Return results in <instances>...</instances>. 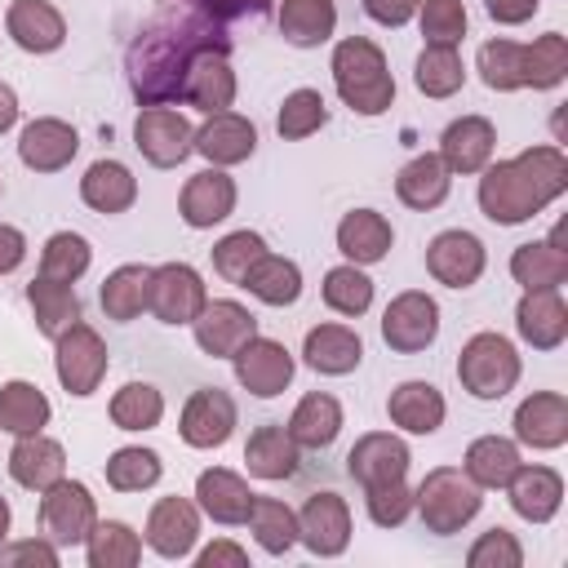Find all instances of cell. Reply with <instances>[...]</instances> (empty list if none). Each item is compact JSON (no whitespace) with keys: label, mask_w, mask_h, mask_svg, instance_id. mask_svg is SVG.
Instances as JSON below:
<instances>
[{"label":"cell","mask_w":568,"mask_h":568,"mask_svg":"<svg viewBox=\"0 0 568 568\" xmlns=\"http://www.w3.org/2000/svg\"><path fill=\"white\" fill-rule=\"evenodd\" d=\"M262 253H266V244H262L257 231H231V235H222V240L213 244V271H217L226 284H240V280L248 275V266H253Z\"/></svg>","instance_id":"db71d44e"},{"label":"cell","mask_w":568,"mask_h":568,"mask_svg":"<svg viewBox=\"0 0 568 568\" xmlns=\"http://www.w3.org/2000/svg\"><path fill=\"white\" fill-rule=\"evenodd\" d=\"M506 493H510V506H515L519 519H528V524H550V519L559 515V501H564V479H559V470H550V466H524V462H519V470L510 475Z\"/></svg>","instance_id":"d4e9b609"},{"label":"cell","mask_w":568,"mask_h":568,"mask_svg":"<svg viewBox=\"0 0 568 568\" xmlns=\"http://www.w3.org/2000/svg\"><path fill=\"white\" fill-rule=\"evenodd\" d=\"M337 4L333 0H280V36L297 49H315L333 36Z\"/></svg>","instance_id":"f35d334b"},{"label":"cell","mask_w":568,"mask_h":568,"mask_svg":"<svg viewBox=\"0 0 568 568\" xmlns=\"http://www.w3.org/2000/svg\"><path fill=\"white\" fill-rule=\"evenodd\" d=\"M395 195H399V204H408L417 213L439 209L448 200V169H444V160L430 155V151L426 155H413L399 169V178H395Z\"/></svg>","instance_id":"e575fe53"},{"label":"cell","mask_w":568,"mask_h":568,"mask_svg":"<svg viewBox=\"0 0 568 568\" xmlns=\"http://www.w3.org/2000/svg\"><path fill=\"white\" fill-rule=\"evenodd\" d=\"M333 84H337L342 102L359 115H382L395 102V80L386 71V53L364 36H346L333 49Z\"/></svg>","instance_id":"3957f363"},{"label":"cell","mask_w":568,"mask_h":568,"mask_svg":"<svg viewBox=\"0 0 568 568\" xmlns=\"http://www.w3.org/2000/svg\"><path fill=\"white\" fill-rule=\"evenodd\" d=\"M382 337H386V346L399 351V355L426 351V346L439 337V306H435V297H430V293H417V288L399 293V297L386 306V315H382Z\"/></svg>","instance_id":"30bf717a"},{"label":"cell","mask_w":568,"mask_h":568,"mask_svg":"<svg viewBox=\"0 0 568 568\" xmlns=\"http://www.w3.org/2000/svg\"><path fill=\"white\" fill-rule=\"evenodd\" d=\"M195 151L213 164V169H226V164H240L257 151V129L253 120L235 115V111H217L209 115L200 129H195Z\"/></svg>","instance_id":"44dd1931"},{"label":"cell","mask_w":568,"mask_h":568,"mask_svg":"<svg viewBox=\"0 0 568 568\" xmlns=\"http://www.w3.org/2000/svg\"><path fill=\"white\" fill-rule=\"evenodd\" d=\"M493 146H497V129L493 120L484 115H462L444 129L439 138V160L448 173H479L488 160H493Z\"/></svg>","instance_id":"7402d4cb"},{"label":"cell","mask_w":568,"mask_h":568,"mask_svg":"<svg viewBox=\"0 0 568 568\" xmlns=\"http://www.w3.org/2000/svg\"><path fill=\"white\" fill-rule=\"evenodd\" d=\"M515 328L532 351H555L568 337V306H564L559 288L524 293L515 306Z\"/></svg>","instance_id":"603a6c76"},{"label":"cell","mask_w":568,"mask_h":568,"mask_svg":"<svg viewBox=\"0 0 568 568\" xmlns=\"http://www.w3.org/2000/svg\"><path fill=\"white\" fill-rule=\"evenodd\" d=\"M324 306L328 311H337V315H364L368 306H373V280L355 266V262H346V266H333L328 275H324Z\"/></svg>","instance_id":"f907efd6"},{"label":"cell","mask_w":568,"mask_h":568,"mask_svg":"<svg viewBox=\"0 0 568 568\" xmlns=\"http://www.w3.org/2000/svg\"><path fill=\"white\" fill-rule=\"evenodd\" d=\"M457 382L475 399H501L519 382V355L501 333H475L457 355Z\"/></svg>","instance_id":"5b68a950"},{"label":"cell","mask_w":568,"mask_h":568,"mask_svg":"<svg viewBox=\"0 0 568 568\" xmlns=\"http://www.w3.org/2000/svg\"><path fill=\"white\" fill-rule=\"evenodd\" d=\"M302 355H306V364H311L315 373H324V377H346V373L359 368L364 342H359V333L346 328V324H315V328L306 333V342H302Z\"/></svg>","instance_id":"83f0119b"},{"label":"cell","mask_w":568,"mask_h":568,"mask_svg":"<svg viewBox=\"0 0 568 568\" xmlns=\"http://www.w3.org/2000/svg\"><path fill=\"white\" fill-rule=\"evenodd\" d=\"M182 102L204 111V115H217L235 102V71H231V49H204L191 71H186V84H182Z\"/></svg>","instance_id":"e0dca14e"},{"label":"cell","mask_w":568,"mask_h":568,"mask_svg":"<svg viewBox=\"0 0 568 568\" xmlns=\"http://www.w3.org/2000/svg\"><path fill=\"white\" fill-rule=\"evenodd\" d=\"M200 537V506L186 497H160L146 515V546L160 559H186Z\"/></svg>","instance_id":"2e32d148"},{"label":"cell","mask_w":568,"mask_h":568,"mask_svg":"<svg viewBox=\"0 0 568 568\" xmlns=\"http://www.w3.org/2000/svg\"><path fill=\"white\" fill-rule=\"evenodd\" d=\"M209 293H204V280L195 266L186 262H164L151 271V288H146V311L160 320V324H191L200 311H204Z\"/></svg>","instance_id":"9c48e42d"},{"label":"cell","mask_w":568,"mask_h":568,"mask_svg":"<svg viewBox=\"0 0 568 568\" xmlns=\"http://www.w3.org/2000/svg\"><path fill=\"white\" fill-rule=\"evenodd\" d=\"M195 328V342L204 355L213 359H231L248 337H257V320L248 306L231 302V297H217V302H204V311L191 320Z\"/></svg>","instance_id":"7c38bea8"},{"label":"cell","mask_w":568,"mask_h":568,"mask_svg":"<svg viewBox=\"0 0 568 568\" xmlns=\"http://www.w3.org/2000/svg\"><path fill=\"white\" fill-rule=\"evenodd\" d=\"M386 413L408 435H435L444 426V413L448 408H444L439 386H430V382H399L390 390V399H386Z\"/></svg>","instance_id":"1f68e13d"},{"label":"cell","mask_w":568,"mask_h":568,"mask_svg":"<svg viewBox=\"0 0 568 568\" xmlns=\"http://www.w3.org/2000/svg\"><path fill=\"white\" fill-rule=\"evenodd\" d=\"M18 564H40V568H58V546L44 537V541H13L4 546L0 541V568H18Z\"/></svg>","instance_id":"680465c9"},{"label":"cell","mask_w":568,"mask_h":568,"mask_svg":"<svg viewBox=\"0 0 568 568\" xmlns=\"http://www.w3.org/2000/svg\"><path fill=\"white\" fill-rule=\"evenodd\" d=\"M222 564L244 568V564H248V555H244L235 541H213V546H204V550H200V568H222Z\"/></svg>","instance_id":"be15d7a7"},{"label":"cell","mask_w":568,"mask_h":568,"mask_svg":"<svg viewBox=\"0 0 568 568\" xmlns=\"http://www.w3.org/2000/svg\"><path fill=\"white\" fill-rule=\"evenodd\" d=\"M297 541H306L311 555L333 559L351 546V506L337 493H311L297 510Z\"/></svg>","instance_id":"8fae6325"},{"label":"cell","mask_w":568,"mask_h":568,"mask_svg":"<svg viewBox=\"0 0 568 568\" xmlns=\"http://www.w3.org/2000/svg\"><path fill=\"white\" fill-rule=\"evenodd\" d=\"M75 151H80L75 129H71L67 120H53V115L31 120V124L22 129V138H18V160H22L27 169H36V173H58V169H67V164L75 160Z\"/></svg>","instance_id":"ffe728a7"},{"label":"cell","mask_w":568,"mask_h":568,"mask_svg":"<svg viewBox=\"0 0 568 568\" xmlns=\"http://www.w3.org/2000/svg\"><path fill=\"white\" fill-rule=\"evenodd\" d=\"M22 257H27V235H22L18 226H4V222H0V275L18 271Z\"/></svg>","instance_id":"6125c7cd"},{"label":"cell","mask_w":568,"mask_h":568,"mask_svg":"<svg viewBox=\"0 0 568 568\" xmlns=\"http://www.w3.org/2000/svg\"><path fill=\"white\" fill-rule=\"evenodd\" d=\"M466 564H470V568H519V564H524V546L515 541V532L488 528V532H479V541L466 550Z\"/></svg>","instance_id":"6f0895ef"},{"label":"cell","mask_w":568,"mask_h":568,"mask_svg":"<svg viewBox=\"0 0 568 568\" xmlns=\"http://www.w3.org/2000/svg\"><path fill=\"white\" fill-rule=\"evenodd\" d=\"M84 546H89V568H133L142 559L138 532L129 524H120V519L93 524V532H89Z\"/></svg>","instance_id":"ee69618b"},{"label":"cell","mask_w":568,"mask_h":568,"mask_svg":"<svg viewBox=\"0 0 568 568\" xmlns=\"http://www.w3.org/2000/svg\"><path fill=\"white\" fill-rule=\"evenodd\" d=\"M568 75V40L559 31L524 44V89H555Z\"/></svg>","instance_id":"bcb514c9"},{"label":"cell","mask_w":568,"mask_h":568,"mask_svg":"<svg viewBox=\"0 0 568 568\" xmlns=\"http://www.w3.org/2000/svg\"><path fill=\"white\" fill-rule=\"evenodd\" d=\"M479 173V209L497 226H519L568 191V160L559 146H528L515 160L484 164Z\"/></svg>","instance_id":"7a4b0ae2"},{"label":"cell","mask_w":568,"mask_h":568,"mask_svg":"<svg viewBox=\"0 0 568 568\" xmlns=\"http://www.w3.org/2000/svg\"><path fill=\"white\" fill-rule=\"evenodd\" d=\"M160 453H151V448H115L111 457H106V484L115 488V493H142V488H151L155 479H160Z\"/></svg>","instance_id":"816d5d0a"},{"label":"cell","mask_w":568,"mask_h":568,"mask_svg":"<svg viewBox=\"0 0 568 568\" xmlns=\"http://www.w3.org/2000/svg\"><path fill=\"white\" fill-rule=\"evenodd\" d=\"M178 430L191 448H222L235 430V399L217 386H204L195 390L186 404H182V417H178Z\"/></svg>","instance_id":"9a60e30c"},{"label":"cell","mask_w":568,"mask_h":568,"mask_svg":"<svg viewBox=\"0 0 568 568\" xmlns=\"http://www.w3.org/2000/svg\"><path fill=\"white\" fill-rule=\"evenodd\" d=\"M49 399L31 382H4L0 386V430L9 435H36L49 422Z\"/></svg>","instance_id":"b9f144b4"},{"label":"cell","mask_w":568,"mask_h":568,"mask_svg":"<svg viewBox=\"0 0 568 568\" xmlns=\"http://www.w3.org/2000/svg\"><path fill=\"white\" fill-rule=\"evenodd\" d=\"M408 444L390 430H368L355 439V448L346 453V470L359 488H377V484H390V479H404L408 475Z\"/></svg>","instance_id":"5bb4252c"},{"label":"cell","mask_w":568,"mask_h":568,"mask_svg":"<svg viewBox=\"0 0 568 568\" xmlns=\"http://www.w3.org/2000/svg\"><path fill=\"white\" fill-rule=\"evenodd\" d=\"M244 524L253 528V537L266 555H284L297 541V515L280 497H253V510Z\"/></svg>","instance_id":"f6af8a7d"},{"label":"cell","mask_w":568,"mask_h":568,"mask_svg":"<svg viewBox=\"0 0 568 568\" xmlns=\"http://www.w3.org/2000/svg\"><path fill=\"white\" fill-rule=\"evenodd\" d=\"M146 288H151V266L129 262V266H115V271L102 280L98 302H102L106 320L129 324V320H138V315L146 311Z\"/></svg>","instance_id":"ab89813d"},{"label":"cell","mask_w":568,"mask_h":568,"mask_svg":"<svg viewBox=\"0 0 568 568\" xmlns=\"http://www.w3.org/2000/svg\"><path fill=\"white\" fill-rule=\"evenodd\" d=\"M364 501H368V519H373L377 528H399V524L413 515V488H408L404 479L364 488Z\"/></svg>","instance_id":"9f6ffc18"},{"label":"cell","mask_w":568,"mask_h":568,"mask_svg":"<svg viewBox=\"0 0 568 568\" xmlns=\"http://www.w3.org/2000/svg\"><path fill=\"white\" fill-rule=\"evenodd\" d=\"M253 497H257V493H253L235 470H222V466L200 470V479H195V501H200V510H204L213 524H226V528H235V524L248 519Z\"/></svg>","instance_id":"4316f807"},{"label":"cell","mask_w":568,"mask_h":568,"mask_svg":"<svg viewBox=\"0 0 568 568\" xmlns=\"http://www.w3.org/2000/svg\"><path fill=\"white\" fill-rule=\"evenodd\" d=\"M479 506H484L479 488H475L470 475L457 470V466H435V470H426V479H422L417 493H413V510L422 515L426 532H439V537L462 532V528L479 515Z\"/></svg>","instance_id":"277c9868"},{"label":"cell","mask_w":568,"mask_h":568,"mask_svg":"<svg viewBox=\"0 0 568 568\" xmlns=\"http://www.w3.org/2000/svg\"><path fill=\"white\" fill-rule=\"evenodd\" d=\"M93 524H98V506H93V497H89V488L80 479H67L62 475L58 484H49L40 493V528H44V537L53 546H80V541H89Z\"/></svg>","instance_id":"8992f818"},{"label":"cell","mask_w":568,"mask_h":568,"mask_svg":"<svg viewBox=\"0 0 568 568\" xmlns=\"http://www.w3.org/2000/svg\"><path fill=\"white\" fill-rule=\"evenodd\" d=\"M133 146L155 169H178L195 151V129L173 106H142L133 120Z\"/></svg>","instance_id":"52a82bcc"},{"label":"cell","mask_w":568,"mask_h":568,"mask_svg":"<svg viewBox=\"0 0 568 568\" xmlns=\"http://www.w3.org/2000/svg\"><path fill=\"white\" fill-rule=\"evenodd\" d=\"M53 368H58V382L67 395L84 399L102 386L106 377V342L89 328V324H71L62 337H58V355H53Z\"/></svg>","instance_id":"ba28073f"},{"label":"cell","mask_w":568,"mask_h":568,"mask_svg":"<svg viewBox=\"0 0 568 568\" xmlns=\"http://www.w3.org/2000/svg\"><path fill=\"white\" fill-rule=\"evenodd\" d=\"M27 302H31L36 328H40L44 337H53V342L80 320V297H75V288L62 284V280H44V275H36V280L27 284Z\"/></svg>","instance_id":"74e56055"},{"label":"cell","mask_w":568,"mask_h":568,"mask_svg":"<svg viewBox=\"0 0 568 568\" xmlns=\"http://www.w3.org/2000/svg\"><path fill=\"white\" fill-rule=\"evenodd\" d=\"M390 244H395V231H390V222H386L377 209H355V213H346V217L337 222V248H342L346 262H355V266L382 262V257L390 253Z\"/></svg>","instance_id":"4dcf8cb0"},{"label":"cell","mask_w":568,"mask_h":568,"mask_svg":"<svg viewBox=\"0 0 568 568\" xmlns=\"http://www.w3.org/2000/svg\"><path fill=\"white\" fill-rule=\"evenodd\" d=\"M515 439L528 448H559L568 439V399L559 390H537L515 408Z\"/></svg>","instance_id":"cb8c5ba5"},{"label":"cell","mask_w":568,"mask_h":568,"mask_svg":"<svg viewBox=\"0 0 568 568\" xmlns=\"http://www.w3.org/2000/svg\"><path fill=\"white\" fill-rule=\"evenodd\" d=\"M164 417V395L151 382H129L111 395V422L120 430H151Z\"/></svg>","instance_id":"c3c4849f"},{"label":"cell","mask_w":568,"mask_h":568,"mask_svg":"<svg viewBox=\"0 0 568 568\" xmlns=\"http://www.w3.org/2000/svg\"><path fill=\"white\" fill-rule=\"evenodd\" d=\"M4 532H9V501L0 497V541H4Z\"/></svg>","instance_id":"003e7915"},{"label":"cell","mask_w":568,"mask_h":568,"mask_svg":"<svg viewBox=\"0 0 568 568\" xmlns=\"http://www.w3.org/2000/svg\"><path fill=\"white\" fill-rule=\"evenodd\" d=\"M4 27L13 44L27 53H53L67 40V22L49 0H13L4 13Z\"/></svg>","instance_id":"f1b7e54d"},{"label":"cell","mask_w":568,"mask_h":568,"mask_svg":"<svg viewBox=\"0 0 568 568\" xmlns=\"http://www.w3.org/2000/svg\"><path fill=\"white\" fill-rule=\"evenodd\" d=\"M422 0H364V13L382 27H404L413 13H417Z\"/></svg>","instance_id":"91938a15"},{"label":"cell","mask_w":568,"mask_h":568,"mask_svg":"<svg viewBox=\"0 0 568 568\" xmlns=\"http://www.w3.org/2000/svg\"><path fill=\"white\" fill-rule=\"evenodd\" d=\"M324 124H328V102H324L320 89H293V93L284 98L280 115H275V129H280V138H288V142H302V138L320 133Z\"/></svg>","instance_id":"681fc988"},{"label":"cell","mask_w":568,"mask_h":568,"mask_svg":"<svg viewBox=\"0 0 568 568\" xmlns=\"http://www.w3.org/2000/svg\"><path fill=\"white\" fill-rule=\"evenodd\" d=\"M178 213L195 231H209V226L226 222L235 213V182L222 169H200L195 178H186V186L178 195Z\"/></svg>","instance_id":"ac0fdd59"},{"label":"cell","mask_w":568,"mask_h":568,"mask_svg":"<svg viewBox=\"0 0 568 568\" xmlns=\"http://www.w3.org/2000/svg\"><path fill=\"white\" fill-rule=\"evenodd\" d=\"M89 262H93V248H89V240L75 235V231H58V235H49L44 248H40V275H44V280L75 284V280L89 271Z\"/></svg>","instance_id":"7dc6e473"},{"label":"cell","mask_w":568,"mask_h":568,"mask_svg":"<svg viewBox=\"0 0 568 568\" xmlns=\"http://www.w3.org/2000/svg\"><path fill=\"white\" fill-rule=\"evenodd\" d=\"M426 271L448 288H470L484 275V244L470 231H439L426 244Z\"/></svg>","instance_id":"d6986e66"},{"label":"cell","mask_w":568,"mask_h":568,"mask_svg":"<svg viewBox=\"0 0 568 568\" xmlns=\"http://www.w3.org/2000/svg\"><path fill=\"white\" fill-rule=\"evenodd\" d=\"M422 36L426 44H457L466 36V4L462 0H422Z\"/></svg>","instance_id":"11a10c76"},{"label":"cell","mask_w":568,"mask_h":568,"mask_svg":"<svg viewBox=\"0 0 568 568\" xmlns=\"http://www.w3.org/2000/svg\"><path fill=\"white\" fill-rule=\"evenodd\" d=\"M217 22H231V18H240V13H248V9H257L262 0H200Z\"/></svg>","instance_id":"e7e4bbea"},{"label":"cell","mask_w":568,"mask_h":568,"mask_svg":"<svg viewBox=\"0 0 568 568\" xmlns=\"http://www.w3.org/2000/svg\"><path fill=\"white\" fill-rule=\"evenodd\" d=\"M13 120H18V93L0 80V133H4V129H13Z\"/></svg>","instance_id":"03108f58"},{"label":"cell","mask_w":568,"mask_h":568,"mask_svg":"<svg viewBox=\"0 0 568 568\" xmlns=\"http://www.w3.org/2000/svg\"><path fill=\"white\" fill-rule=\"evenodd\" d=\"M413 80L426 98H453L466 80V67H462V53L457 44H426L417 53V67H413Z\"/></svg>","instance_id":"7bdbcfd3"},{"label":"cell","mask_w":568,"mask_h":568,"mask_svg":"<svg viewBox=\"0 0 568 568\" xmlns=\"http://www.w3.org/2000/svg\"><path fill=\"white\" fill-rule=\"evenodd\" d=\"M284 430L293 435L297 448H328L337 439V430H342V404L333 395H324V390H311V395L297 399V408H293Z\"/></svg>","instance_id":"d590c367"},{"label":"cell","mask_w":568,"mask_h":568,"mask_svg":"<svg viewBox=\"0 0 568 568\" xmlns=\"http://www.w3.org/2000/svg\"><path fill=\"white\" fill-rule=\"evenodd\" d=\"M559 244H564V231H555L550 240L519 244V248L510 253V275H515V284H524V293L559 288V284L568 280V253H564Z\"/></svg>","instance_id":"f546056e"},{"label":"cell","mask_w":568,"mask_h":568,"mask_svg":"<svg viewBox=\"0 0 568 568\" xmlns=\"http://www.w3.org/2000/svg\"><path fill=\"white\" fill-rule=\"evenodd\" d=\"M297 462H302V448L293 444V435L284 430V422L257 426L248 435V444H244V466L257 479H288V475H297Z\"/></svg>","instance_id":"d6a6232c"},{"label":"cell","mask_w":568,"mask_h":568,"mask_svg":"<svg viewBox=\"0 0 568 568\" xmlns=\"http://www.w3.org/2000/svg\"><path fill=\"white\" fill-rule=\"evenodd\" d=\"M475 488H506L510 475L519 470V448L515 439H501V435H479L470 448H466V466Z\"/></svg>","instance_id":"60d3db41"},{"label":"cell","mask_w":568,"mask_h":568,"mask_svg":"<svg viewBox=\"0 0 568 568\" xmlns=\"http://www.w3.org/2000/svg\"><path fill=\"white\" fill-rule=\"evenodd\" d=\"M9 475L22 484V488H31V493H44L49 484H58L62 475H67V453H62V444L58 439H49V435H18V444L9 448Z\"/></svg>","instance_id":"484cf974"},{"label":"cell","mask_w":568,"mask_h":568,"mask_svg":"<svg viewBox=\"0 0 568 568\" xmlns=\"http://www.w3.org/2000/svg\"><path fill=\"white\" fill-rule=\"evenodd\" d=\"M204 49H231L226 27L200 4V0H169L129 44L124 71L129 89L142 106H169L182 102V84L191 62Z\"/></svg>","instance_id":"6da1fadb"},{"label":"cell","mask_w":568,"mask_h":568,"mask_svg":"<svg viewBox=\"0 0 568 568\" xmlns=\"http://www.w3.org/2000/svg\"><path fill=\"white\" fill-rule=\"evenodd\" d=\"M537 4H541V0H484L488 18L501 22V27H519V22H528V18L537 13Z\"/></svg>","instance_id":"94428289"},{"label":"cell","mask_w":568,"mask_h":568,"mask_svg":"<svg viewBox=\"0 0 568 568\" xmlns=\"http://www.w3.org/2000/svg\"><path fill=\"white\" fill-rule=\"evenodd\" d=\"M479 75L497 93L524 89V44H515V40H488L479 49Z\"/></svg>","instance_id":"f5cc1de1"},{"label":"cell","mask_w":568,"mask_h":568,"mask_svg":"<svg viewBox=\"0 0 568 568\" xmlns=\"http://www.w3.org/2000/svg\"><path fill=\"white\" fill-rule=\"evenodd\" d=\"M231 359H235V382L257 399H271L293 382V355L284 351V342L248 337Z\"/></svg>","instance_id":"4fadbf2b"},{"label":"cell","mask_w":568,"mask_h":568,"mask_svg":"<svg viewBox=\"0 0 568 568\" xmlns=\"http://www.w3.org/2000/svg\"><path fill=\"white\" fill-rule=\"evenodd\" d=\"M80 200L93 209V213H124L133 209L138 200V178L120 164V160H93L80 178Z\"/></svg>","instance_id":"836d02e7"},{"label":"cell","mask_w":568,"mask_h":568,"mask_svg":"<svg viewBox=\"0 0 568 568\" xmlns=\"http://www.w3.org/2000/svg\"><path fill=\"white\" fill-rule=\"evenodd\" d=\"M240 288H248L257 302L266 306H293L302 297V271L293 257H280V253H262L248 275L240 280Z\"/></svg>","instance_id":"8d00e7d4"}]
</instances>
